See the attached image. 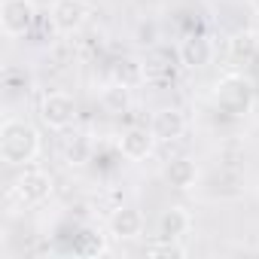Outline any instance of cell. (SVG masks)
<instances>
[{
    "label": "cell",
    "mask_w": 259,
    "mask_h": 259,
    "mask_svg": "<svg viewBox=\"0 0 259 259\" xmlns=\"http://www.w3.org/2000/svg\"><path fill=\"white\" fill-rule=\"evenodd\" d=\"M40 150H43V141L31 122L7 119L0 125V159H4V165H10V168L34 165Z\"/></svg>",
    "instance_id": "cell-1"
},
{
    "label": "cell",
    "mask_w": 259,
    "mask_h": 259,
    "mask_svg": "<svg viewBox=\"0 0 259 259\" xmlns=\"http://www.w3.org/2000/svg\"><path fill=\"white\" fill-rule=\"evenodd\" d=\"M213 104L229 116H244L253 107V82L244 73H226L213 89Z\"/></svg>",
    "instance_id": "cell-2"
},
{
    "label": "cell",
    "mask_w": 259,
    "mask_h": 259,
    "mask_svg": "<svg viewBox=\"0 0 259 259\" xmlns=\"http://www.w3.org/2000/svg\"><path fill=\"white\" fill-rule=\"evenodd\" d=\"M49 195H52V174L37 168V165H25L22 174L16 177L13 189H10V198L19 201L22 207H37Z\"/></svg>",
    "instance_id": "cell-3"
},
{
    "label": "cell",
    "mask_w": 259,
    "mask_h": 259,
    "mask_svg": "<svg viewBox=\"0 0 259 259\" xmlns=\"http://www.w3.org/2000/svg\"><path fill=\"white\" fill-rule=\"evenodd\" d=\"M37 22V4L34 0H4L0 4V31L10 40L25 37Z\"/></svg>",
    "instance_id": "cell-4"
},
{
    "label": "cell",
    "mask_w": 259,
    "mask_h": 259,
    "mask_svg": "<svg viewBox=\"0 0 259 259\" xmlns=\"http://www.w3.org/2000/svg\"><path fill=\"white\" fill-rule=\"evenodd\" d=\"M40 119L49 132H67L76 122V101L67 92H46L40 101Z\"/></svg>",
    "instance_id": "cell-5"
},
{
    "label": "cell",
    "mask_w": 259,
    "mask_h": 259,
    "mask_svg": "<svg viewBox=\"0 0 259 259\" xmlns=\"http://www.w3.org/2000/svg\"><path fill=\"white\" fill-rule=\"evenodd\" d=\"M89 19V4L85 0H55L52 10H49V25L55 34L70 37L76 34Z\"/></svg>",
    "instance_id": "cell-6"
},
{
    "label": "cell",
    "mask_w": 259,
    "mask_h": 259,
    "mask_svg": "<svg viewBox=\"0 0 259 259\" xmlns=\"http://www.w3.org/2000/svg\"><path fill=\"white\" fill-rule=\"evenodd\" d=\"M156 144L159 141L153 135V128H147V125H132L119 135V153L128 162H147L156 153Z\"/></svg>",
    "instance_id": "cell-7"
},
{
    "label": "cell",
    "mask_w": 259,
    "mask_h": 259,
    "mask_svg": "<svg viewBox=\"0 0 259 259\" xmlns=\"http://www.w3.org/2000/svg\"><path fill=\"white\" fill-rule=\"evenodd\" d=\"M150 128H153L159 144H174V141H180L186 135V116L177 107H162V110L153 113Z\"/></svg>",
    "instance_id": "cell-8"
},
{
    "label": "cell",
    "mask_w": 259,
    "mask_h": 259,
    "mask_svg": "<svg viewBox=\"0 0 259 259\" xmlns=\"http://www.w3.org/2000/svg\"><path fill=\"white\" fill-rule=\"evenodd\" d=\"M107 229L116 241H135L144 235V213L138 207H116L107 220Z\"/></svg>",
    "instance_id": "cell-9"
},
{
    "label": "cell",
    "mask_w": 259,
    "mask_h": 259,
    "mask_svg": "<svg viewBox=\"0 0 259 259\" xmlns=\"http://www.w3.org/2000/svg\"><path fill=\"white\" fill-rule=\"evenodd\" d=\"M213 43L204 37V34H189L186 40H180V49H177V55H180V64L183 67H189V70H198V67H207L210 61H213Z\"/></svg>",
    "instance_id": "cell-10"
},
{
    "label": "cell",
    "mask_w": 259,
    "mask_h": 259,
    "mask_svg": "<svg viewBox=\"0 0 259 259\" xmlns=\"http://www.w3.org/2000/svg\"><path fill=\"white\" fill-rule=\"evenodd\" d=\"M162 177L168 180V186L186 192V189H192V186L198 183V165H195L192 159H186V156H177V159H171V162L165 165Z\"/></svg>",
    "instance_id": "cell-11"
},
{
    "label": "cell",
    "mask_w": 259,
    "mask_h": 259,
    "mask_svg": "<svg viewBox=\"0 0 259 259\" xmlns=\"http://www.w3.org/2000/svg\"><path fill=\"white\" fill-rule=\"evenodd\" d=\"M110 79L125 85V89H138L150 79V70L141 58H119L113 61V70H110Z\"/></svg>",
    "instance_id": "cell-12"
},
{
    "label": "cell",
    "mask_w": 259,
    "mask_h": 259,
    "mask_svg": "<svg viewBox=\"0 0 259 259\" xmlns=\"http://www.w3.org/2000/svg\"><path fill=\"white\" fill-rule=\"evenodd\" d=\"M189 229H192V217H189V210L186 207H168L162 217H159V235L162 238H183V235H189Z\"/></svg>",
    "instance_id": "cell-13"
},
{
    "label": "cell",
    "mask_w": 259,
    "mask_h": 259,
    "mask_svg": "<svg viewBox=\"0 0 259 259\" xmlns=\"http://www.w3.org/2000/svg\"><path fill=\"white\" fill-rule=\"evenodd\" d=\"M226 55H229V61H232L235 67H238V64H247V61L256 55V37H253V34H235V37L229 40Z\"/></svg>",
    "instance_id": "cell-14"
},
{
    "label": "cell",
    "mask_w": 259,
    "mask_h": 259,
    "mask_svg": "<svg viewBox=\"0 0 259 259\" xmlns=\"http://www.w3.org/2000/svg\"><path fill=\"white\" fill-rule=\"evenodd\" d=\"M128 92H132V89H125V85H119V82H110V85L101 92V104H104L110 113H122V110H128V104H132Z\"/></svg>",
    "instance_id": "cell-15"
},
{
    "label": "cell",
    "mask_w": 259,
    "mask_h": 259,
    "mask_svg": "<svg viewBox=\"0 0 259 259\" xmlns=\"http://www.w3.org/2000/svg\"><path fill=\"white\" fill-rule=\"evenodd\" d=\"M147 256H186V247L177 241V238H156V241H150L147 244Z\"/></svg>",
    "instance_id": "cell-16"
},
{
    "label": "cell",
    "mask_w": 259,
    "mask_h": 259,
    "mask_svg": "<svg viewBox=\"0 0 259 259\" xmlns=\"http://www.w3.org/2000/svg\"><path fill=\"white\" fill-rule=\"evenodd\" d=\"M64 159H67V165H85V159H89V147H85V141L76 138V147H67Z\"/></svg>",
    "instance_id": "cell-17"
},
{
    "label": "cell",
    "mask_w": 259,
    "mask_h": 259,
    "mask_svg": "<svg viewBox=\"0 0 259 259\" xmlns=\"http://www.w3.org/2000/svg\"><path fill=\"white\" fill-rule=\"evenodd\" d=\"M253 7H256V13H259V0H253Z\"/></svg>",
    "instance_id": "cell-18"
}]
</instances>
